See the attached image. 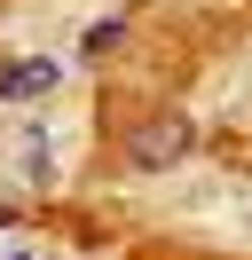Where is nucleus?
Masks as SVG:
<instances>
[{
	"mask_svg": "<svg viewBox=\"0 0 252 260\" xmlns=\"http://www.w3.org/2000/svg\"><path fill=\"white\" fill-rule=\"evenodd\" d=\"M189 150H197V126H189L181 111H158V118H142V126L126 134V166H142V174H166Z\"/></svg>",
	"mask_w": 252,
	"mask_h": 260,
	"instance_id": "f257e3e1",
	"label": "nucleus"
},
{
	"mask_svg": "<svg viewBox=\"0 0 252 260\" xmlns=\"http://www.w3.org/2000/svg\"><path fill=\"white\" fill-rule=\"evenodd\" d=\"M47 87H63V63H55V55H24V63L0 71V103H32V95H47Z\"/></svg>",
	"mask_w": 252,
	"mask_h": 260,
	"instance_id": "f03ea898",
	"label": "nucleus"
},
{
	"mask_svg": "<svg viewBox=\"0 0 252 260\" xmlns=\"http://www.w3.org/2000/svg\"><path fill=\"white\" fill-rule=\"evenodd\" d=\"M118 32H126V16H110V24H94V32H87V48H94V55H103V48H118Z\"/></svg>",
	"mask_w": 252,
	"mask_h": 260,
	"instance_id": "7ed1b4c3",
	"label": "nucleus"
},
{
	"mask_svg": "<svg viewBox=\"0 0 252 260\" xmlns=\"http://www.w3.org/2000/svg\"><path fill=\"white\" fill-rule=\"evenodd\" d=\"M16 260H32V252H16Z\"/></svg>",
	"mask_w": 252,
	"mask_h": 260,
	"instance_id": "20e7f679",
	"label": "nucleus"
}]
</instances>
